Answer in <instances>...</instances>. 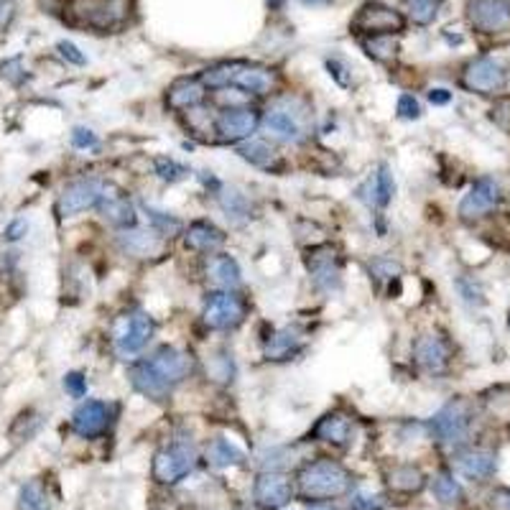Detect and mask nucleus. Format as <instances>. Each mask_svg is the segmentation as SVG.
I'll return each mask as SVG.
<instances>
[{
    "label": "nucleus",
    "instance_id": "1",
    "mask_svg": "<svg viewBox=\"0 0 510 510\" xmlns=\"http://www.w3.org/2000/svg\"><path fill=\"white\" fill-rule=\"evenodd\" d=\"M298 496L312 503H329L347 496L353 487L350 469L335 459H314L297 472Z\"/></svg>",
    "mask_w": 510,
    "mask_h": 510
},
{
    "label": "nucleus",
    "instance_id": "2",
    "mask_svg": "<svg viewBox=\"0 0 510 510\" xmlns=\"http://www.w3.org/2000/svg\"><path fill=\"white\" fill-rule=\"evenodd\" d=\"M260 123L273 141L301 143L309 133L312 113L304 99L284 95V98L273 99V105L266 110Z\"/></svg>",
    "mask_w": 510,
    "mask_h": 510
},
{
    "label": "nucleus",
    "instance_id": "3",
    "mask_svg": "<svg viewBox=\"0 0 510 510\" xmlns=\"http://www.w3.org/2000/svg\"><path fill=\"white\" fill-rule=\"evenodd\" d=\"M70 11L77 24L95 31H110L128 21L130 0H71Z\"/></svg>",
    "mask_w": 510,
    "mask_h": 510
},
{
    "label": "nucleus",
    "instance_id": "4",
    "mask_svg": "<svg viewBox=\"0 0 510 510\" xmlns=\"http://www.w3.org/2000/svg\"><path fill=\"white\" fill-rule=\"evenodd\" d=\"M472 429V411L468 401H449L431 416L429 431L444 447H459L469 437Z\"/></svg>",
    "mask_w": 510,
    "mask_h": 510
},
{
    "label": "nucleus",
    "instance_id": "5",
    "mask_svg": "<svg viewBox=\"0 0 510 510\" xmlns=\"http://www.w3.org/2000/svg\"><path fill=\"white\" fill-rule=\"evenodd\" d=\"M197 468V449L186 441H174L154 454V480L161 485H176Z\"/></svg>",
    "mask_w": 510,
    "mask_h": 510
},
{
    "label": "nucleus",
    "instance_id": "6",
    "mask_svg": "<svg viewBox=\"0 0 510 510\" xmlns=\"http://www.w3.org/2000/svg\"><path fill=\"white\" fill-rule=\"evenodd\" d=\"M154 332H156V325L146 312H130L126 316H120L113 329L115 353L120 354L123 360L138 354L151 342Z\"/></svg>",
    "mask_w": 510,
    "mask_h": 510
},
{
    "label": "nucleus",
    "instance_id": "7",
    "mask_svg": "<svg viewBox=\"0 0 510 510\" xmlns=\"http://www.w3.org/2000/svg\"><path fill=\"white\" fill-rule=\"evenodd\" d=\"M245 319V301H242L235 291H212L204 298V307H202V322L217 329V332H225V329H235L238 325H242Z\"/></svg>",
    "mask_w": 510,
    "mask_h": 510
},
{
    "label": "nucleus",
    "instance_id": "8",
    "mask_svg": "<svg viewBox=\"0 0 510 510\" xmlns=\"http://www.w3.org/2000/svg\"><path fill=\"white\" fill-rule=\"evenodd\" d=\"M350 29L357 36H381V33H401L406 29V18L401 11L382 5V3H365L353 18Z\"/></svg>",
    "mask_w": 510,
    "mask_h": 510
},
{
    "label": "nucleus",
    "instance_id": "9",
    "mask_svg": "<svg viewBox=\"0 0 510 510\" xmlns=\"http://www.w3.org/2000/svg\"><path fill=\"white\" fill-rule=\"evenodd\" d=\"M413 363L426 375H444L452 365V342L439 332H426L413 342Z\"/></svg>",
    "mask_w": 510,
    "mask_h": 510
},
{
    "label": "nucleus",
    "instance_id": "10",
    "mask_svg": "<svg viewBox=\"0 0 510 510\" xmlns=\"http://www.w3.org/2000/svg\"><path fill=\"white\" fill-rule=\"evenodd\" d=\"M468 24L485 36L510 29V0H468Z\"/></svg>",
    "mask_w": 510,
    "mask_h": 510
},
{
    "label": "nucleus",
    "instance_id": "11",
    "mask_svg": "<svg viewBox=\"0 0 510 510\" xmlns=\"http://www.w3.org/2000/svg\"><path fill=\"white\" fill-rule=\"evenodd\" d=\"M459 82L469 92L477 95H496L505 87V70L493 57H477L465 64Z\"/></svg>",
    "mask_w": 510,
    "mask_h": 510
},
{
    "label": "nucleus",
    "instance_id": "12",
    "mask_svg": "<svg viewBox=\"0 0 510 510\" xmlns=\"http://www.w3.org/2000/svg\"><path fill=\"white\" fill-rule=\"evenodd\" d=\"M503 202V186L493 176H480L475 184L469 186V192L459 202V217L462 220H482L485 214L497 210V204Z\"/></svg>",
    "mask_w": 510,
    "mask_h": 510
},
{
    "label": "nucleus",
    "instance_id": "13",
    "mask_svg": "<svg viewBox=\"0 0 510 510\" xmlns=\"http://www.w3.org/2000/svg\"><path fill=\"white\" fill-rule=\"evenodd\" d=\"M108 189H110V186L105 184V182L92 179V176H90V179H77V182L64 186V192H61V197H59V212L64 214V217L87 212V210L98 207L99 202L105 199Z\"/></svg>",
    "mask_w": 510,
    "mask_h": 510
},
{
    "label": "nucleus",
    "instance_id": "14",
    "mask_svg": "<svg viewBox=\"0 0 510 510\" xmlns=\"http://www.w3.org/2000/svg\"><path fill=\"white\" fill-rule=\"evenodd\" d=\"M260 113L253 110L250 105H241V108H225L214 120V130L220 133V138L227 143L248 141L253 136L258 126H260Z\"/></svg>",
    "mask_w": 510,
    "mask_h": 510
},
{
    "label": "nucleus",
    "instance_id": "15",
    "mask_svg": "<svg viewBox=\"0 0 510 510\" xmlns=\"http://www.w3.org/2000/svg\"><path fill=\"white\" fill-rule=\"evenodd\" d=\"M255 505L263 510H281L294 497V485L284 472H260L253 485Z\"/></svg>",
    "mask_w": 510,
    "mask_h": 510
},
{
    "label": "nucleus",
    "instance_id": "16",
    "mask_svg": "<svg viewBox=\"0 0 510 510\" xmlns=\"http://www.w3.org/2000/svg\"><path fill=\"white\" fill-rule=\"evenodd\" d=\"M148 363L154 365V370H156L164 381L169 382L171 388H174L176 382L186 381V378L192 375V370H194L192 354L186 353V350H182V347H174V345L158 347L156 353L148 357Z\"/></svg>",
    "mask_w": 510,
    "mask_h": 510
},
{
    "label": "nucleus",
    "instance_id": "17",
    "mask_svg": "<svg viewBox=\"0 0 510 510\" xmlns=\"http://www.w3.org/2000/svg\"><path fill=\"white\" fill-rule=\"evenodd\" d=\"M454 469L472 482L490 480L497 469V454L485 447H469L454 457Z\"/></svg>",
    "mask_w": 510,
    "mask_h": 510
},
{
    "label": "nucleus",
    "instance_id": "18",
    "mask_svg": "<svg viewBox=\"0 0 510 510\" xmlns=\"http://www.w3.org/2000/svg\"><path fill=\"white\" fill-rule=\"evenodd\" d=\"M110 424V406L102 401H85L71 416V429L82 439H98L108 431Z\"/></svg>",
    "mask_w": 510,
    "mask_h": 510
},
{
    "label": "nucleus",
    "instance_id": "19",
    "mask_svg": "<svg viewBox=\"0 0 510 510\" xmlns=\"http://www.w3.org/2000/svg\"><path fill=\"white\" fill-rule=\"evenodd\" d=\"M393 194H396V179L385 164L378 166L373 176H368L363 184L357 186V199L365 202L368 207H378V210L388 207L393 202Z\"/></svg>",
    "mask_w": 510,
    "mask_h": 510
},
{
    "label": "nucleus",
    "instance_id": "20",
    "mask_svg": "<svg viewBox=\"0 0 510 510\" xmlns=\"http://www.w3.org/2000/svg\"><path fill=\"white\" fill-rule=\"evenodd\" d=\"M128 378L133 382V388L141 393V396L151 398V401H166L171 393V385L161 375H158L154 365L148 360H141L136 365H130L128 370Z\"/></svg>",
    "mask_w": 510,
    "mask_h": 510
},
{
    "label": "nucleus",
    "instance_id": "21",
    "mask_svg": "<svg viewBox=\"0 0 510 510\" xmlns=\"http://www.w3.org/2000/svg\"><path fill=\"white\" fill-rule=\"evenodd\" d=\"M230 87H238L245 95H270V90L276 87V74L269 67L241 61Z\"/></svg>",
    "mask_w": 510,
    "mask_h": 510
},
{
    "label": "nucleus",
    "instance_id": "22",
    "mask_svg": "<svg viewBox=\"0 0 510 510\" xmlns=\"http://www.w3.org/2000/svg\"><path fill=\"white\" fill-rule=\"evenodd\" d=\"M309 258V276L316 288L322 291H335L340 286V269H337V258L332 248H314Z\"/></svg>",
    "mask_w": 510,
    "mask_h": 510
},
{
    "label": "nucleus",
    "instance_id": "23",
    "mask_svg": "<svg viewBox=\"0 0 510 510\" xmlns=\"http://www.w3.org/2000/svg\"><path fill=\"white\" fill-rule=\"evenodd\" d=\"M207 95V85L199 77H182L166 90V105L171 110H194Z\"/></svg>",
    "mask_w": 510,
    "mask_h": 510
},
{
    "label": "nucleus",
    "instance_id": "24",
    "mask_svg": "<svg viewBox=\"0 0 510 510\" xmlns=\"http://www.w3.org/2000/svg\"><path fill=\"white\" fill-rule=\"evenodd\" d=\"M225 232L210 220H197V222L186 227L184 232V245L189 250H197V253H214L225 245Z\"/></svg>",
    "mask_w": 510,
    "mask_h": 510
},
{
    "label": "nucleus",
    "instance_id": "25",
    "mask_svg": "<svg viewBox=\"0 0 510 510\" xmlns=\"http://www.w3.org/2000/svg\"><path fill=\"white\" fill-rule=\"evenodd\" d=\"M207 279H210L214 286L232 291V288H238L242 281L241 266H238V260H235L232 255L214 253L210 255V260H207Z\"/></svg>",
    "mask_w": 510,
    "mask_h": 510
},
{
    "label": "nucleus",
    "instance_id": "26",
    "mask_svg": "<svg viewBox=\"0 0 510 510\" xmlns=\"http://www.w3.org/2000/svg\"><path fill=\"white\" fill-rule=\"evenodd\" d=\"M110 192V189H108ZM99 212L102 217L115 227H136L138 222V214H136V207H133V202L126 197V194H105V199L99 202Z\"/></svg>",
    "mask_w": 510,
    "mask_h": 510
},
{
    "label": "nucleus",
    "instance_id": "27",
    "mask_svg": "<svg viewBox=\"0 0 510 510\" xmlns=\"http://www.w3.org/2000/svg\"><path fill=\"white\" fill-rule=\"evenodd\" d=\"M353 434V421L345 413L335 411L326 413L319 419V424L314 426L312 437L319 441H329V444H347Z\"/></svg>",
    "mask_w": 510,
    "mask_h": 510
},
{
    "label": "nucleus",
    "instance_id": "28",
    "mask_svg": "<svg viewBox=\"0 0 510 510\" xmlns=\"http://www.w3.org/2000/svg\"><path fill=\"white\" fill-rule=\"evenodd\" d=\"M120 245H123L126 253L136 255V258H148V255H154L161 248V235H158L154 227L151 230L130 227V230H126L120 235Z\"/></svg>",
    "mask_w": 510,
    "mask_h": 510
},
{
    "label": "nucleus",
    "instance_id": "29",
    "mask_svg": "<svg viewBox=\"0 0 510 510\" xmlns=\"http://www.w3.org/2000/svg\"><path fill=\"white\" fill-rule=\"evenodd\" d=\"M301 332L297 326H284L279 332H273V337L266 345V357L269 360H288L291 354H297L301 350Z\"/></svg>",
    "mask_w": 510,
    "mask_h": 510
},
{
    "label": "nucleus",
    "instance_id": "30",
    "mask_svg": "<svg viewBox=\"0 0 510 510\" xmlns=\"http://www.w3.org/2000/svg\"><path fill=\"white\" fill-rule=\"evenodd\" d=\"M424 472L416 468V465H396V468L388 472V487L393 493L411 496V493H419L424 487Z\"/></svg>",
    "mask_w": 510,
    "mask_h": 510
},
{
    "label": "nucleus",
    "instance_id": "31",
    "mask_svg": "<svg viewBox=\"0 0 510 510\" xmlns=\"http://www.w3.org/2000/svg\"><path fill=\"white\" fill-rule=\"evenodd\" d=\"M431 493H434V497L439 500L441 505H457V503L465 500V487H462V482L457 480L454 472H447V469H441V472L434 475V480H431Z\"/></svg>",
    "mask_w": 510,
    "mask_h": 510
},
{
    "label": "nucleus",
    "instance_id": "32",
    "mask_svg": "<svg viewBox=\"0 0 510 510\" xmlns=\"http://www.w3.org/2000/svg\"><path fill=\"white\" fill-rule=\"evenodd\" d=\"M238 156L242 161H248L250 166H258V169H270L279 161L276 148L269 141H258V138H248V141L242 143L241 148H238Z\"/></svg>",
    "mask_w": 510,
    "mask_h": 510
},
{
    "label": "nucleus",
    "instance_id": "33",
    "mask_svg": "<svg viewBox=\"0 0 510 510\" xmlns=\"http://www.w3.org/2000/svg\"><path fill=\"white\" fill-rule=\"evenodd\" d=\"M363 52L375 61H391L398 54V39L396 33H381V36H365L360 39Z\"/></svg>",
    "mask_w": 510,
    "mask_h": 510
},
{
    "label": "nucleus",
    "instance_id": "34",
    "mask_svg": "<svg viewBox=\"0 0 510 510\" xmlns=\"http://www.w3.org/2000/svg\"><path fill=\"white\" fill-rule=\"evenodd\" d=\"M207 457H210V462L217 465V468H235V465L245 462V454L232 441L222 439V437L212 439V444L207 447Z\"/></svg>",
    "mask_w": 510,
    "mask_h": 510
},
{
    "label": "nucleus",
    "instance_id": "35",
    "mask_svg": "<svg viewBox=\"0 0 510 510\" xmlns=\"http://www.w3.org/2000/svg\"><path fill=\"white\" fill-rule=\"evenodd\" d=\"M403 11L416 26H431L441 11V0H403Z\"/></svg>",
    "mask_w": 510,
    "mask_h": 510
},
{
    "label": "nucleus",
    "instance_id": "36",
    "mask_svg": "<svg viewBox=\"0 0 510 510\" xmlns=\"http://www.w3.org/2000/svg\"><path fill=\"white\" fill-rule=\"evenodd\" d=\"M220 210L230 220L241 222V220L250 217V199L245 197L242 192H238V189H220Z\"/></svg>",
    "mask_w": 510,
    "mask_h": 510
},
{
    "label": "nucleus",
    "instance_id": "37",
    "mask_svg": "<svg viewBox=\"0 0 510 510\" xmlns=\"http://www.w3.org/2000/svg\"><path fill=\"white\" fill-rule=\"evenodd\" d=\"M18 508L21 510H52V503H49V496L43 490L42 482L31 480L24 485L21 496H18Z\"/></svg>",
    "mask_w": 510,
    "mask_h": 510
},
{
    "label": "nucleus",
    "instance_id": "38",
    "mask_svg": "<svg viewBox=\"0 0 510 510\" xmlns=\"http://www.w3.org/2000/svg\"><path fill=\"white\" fill-rule=\"evenodd\" d=\"M156 176L161 182H166V184H176V182H184L186 176H189V169H186L184 164L174 161V158L161 156L156 158Z\"/></svg>",
    "mask_w": 510,
    "mask_h": 510
},
{
    "label": "nucleus",
    "instance_id": "39",
    "mask_svg": "<svg viewBox=\"0 0 510 510\" xmlns=\"http://www.w3.org/2000/svg\"><path fill=\"white\" fill-rule=\"evenodd\" d=\"M148 220H151V227L156 230L158 235L164 238V235H176L179 230H182V222L176 220V217H171V214L161 212V210H154V207H148Z\"/></svg>",
    "mask_w": 510,
    "mask_h": 510
},
{
    "label": "nucleus",
    "instance_id": "40",
    "mask_svg": "<svg viewBox=\"0 0 510 510\" xmlns=\"http://www.w3.org/2000/svg\"><path fill=\"white\" fill-rule=\"evenodd\" d=\"M457 291H459V297L465 298L468 304H482V301H485L482 286L477 284L475 279H469V276H462V279H457Z\"/></svg>",
    "mask_w": 510,
    "mask_h": 510
},
{
    "label": "nucleus",
    "instance_id": "41",
    "mask_svg": "<svg viewBox=\"0 0 510 510\" xmlns=\"http://www.w3.org/2000/svg\"><path fill=\"white\" fill-rule=\"evenodd\" d=\"M396 113L401 120H419L421 118V105L411 92H403L396 102Z\"/></svg>",
    "mask_w": 510,
    "mask_h": 510
},
{
    "label": "nucleus",
    "instance_id": "42",
    "mask_svg": "<svg viewBox=\"0 0 510 510\" xmlns=\"http://www.w3.org/2000/svg\"><path fill=\"white\" fill-rule=\"evenodd\" d=\"M370 270H373V276H378V279H398L401 276V266H398L393 258H375L373 263H370Z\"/></svg>",
    "mask_w": 510,
    "mask_h": 510
},
{
    "label": "nucleus",
    "instance_id": "43",
    "mask_svg": "<svg viewBox=\"0 0 510 510\" xmlns=\"http://www.w3.org/2000/svg\"><path fill=\"white\" fill-rule=\"evenodd\" d=\"M385 508V497L382 496H373V493H354L353 503H350V510H382Z\"/></svg>",
    "mask_w": 510,
    "mask_h": 510
},
{
    "label": "nucleus",
    "instance_id": "44",
    "mask_svg": "<svg viewBox=\"0 0 510 510\" xmlns=\"http://www.w3.org/2000/svg\"><path fill=\"white\" fill-rule=\"evenodd\" d=\"M326 71H329V77L337 82L340 87H350V82H353V77H350V70H347V64L342 61V59L332 57L326 59Z\"/></svg>",
    "mask_w": 510,
    "mask_h": 510
},
{
    "label": "nucleus",
    "instance_id": "45",
    "mask_svg": "<svg viewBox=\"0 0 510 510\" xmlns=\"http://www.w3.org/2000/svg\"><path fill=\"white\" fill-rule=\"evenodd\" d=\"M98 136L90 130V128L77 126L71 130V146L80 148V151H87V148H98Z\"/></svg>",
    "mask_w": 510,
    "mask_h": 510
},
{
    "label": "nucleus",
    "instance_id": "46",
    "mask_svg": "<svg viewBox=\"0 0 510 510\" xmlns=\"http://www.w3.org/2000/svg\"><path fill=\"white\" fill-rule=\"evenodd\" d=\"M64 391L71 398H82L87 393V378L82 373H67L64 375Z\"/></svg>",
    "mask_w": 510,
    "mask_h": 510
},
{
    "label": "nucleus",
    "instance_id": "47",
    "mask_svg": "<svg viewBox=\"0 0 510 510\" xmlns=\"http://www.w3.org/2000/svg\"><path fill=\"white\" fill-rule=\"evenodd\" d=\"M57 49L61 57L67 59V61H71V64H77V67H82V64L87 61L85 54H82V52H80V49H77V46H74L71 42H59Z\"/></svg>",
    "mask_w": 510,
    "mask_h": 510
},
{
    "label": "nucleus",
    "instance_id": "48",
    "mask_svg": "<svg viewBox=\"0 0 510 510\" xmlns=\"http://www.w3.org/2000/svg\"><path fill=\"white\" fill-rule=\"evenodd\" d=\"M26 230H29V222H26V220H14L11 225L5 227V238H8V241H21V238L26 235Z\"/></svg>",
    "mask_w": 510,
    "mask_h": 510
},
{
    "label": "nucleus",
    "instance_id": "49",
    "mask_svg": "<svg viewBox=\"0 0 510 510\" xmlns=\"http://www.w3.org/2000/svg\"><path fill=\"white\" fill-rule=\"evenodd\" d=\"M429 102L431 105H449L452 102V92L444 90V87H434V90H429Z\"/></svg>",
    "mask_w": 510,
    "mask_h": 510
},
{
    "label": "nucleus",
    "instance_id": "50",
    "mask_svg": "<svg viewBox=\"0 0 510 510\" xmlns=\"http://www.w3.org/2000/svg\"><path fill=\"white\" fill-rule=\"evenodd\" d=\"M493 508L510 510V490H496L493 493Z\"/></svg>",
    "mask_w": 510,
    "mask_h": 510
},
{
    "label": "nucleus",
    "instance_id": "51",
    "mask_svg": "<svg viewBox=\"0 0 510 510\" xmlns=\"http://www.w3.org/2000/svg\"><path fill=\"white\" fill-rule=\"evenodd\" d=\"M309 510H332V508H329V505H325V503H316V505H312Z\"/></svg>",
    "mask_w": 510,
    "mask_h": 510
},
{
    "label": "nucleus",
    "instance_id": "52",
    "mask_svg": "<svg viewBox=\"0 0 510 510\" xmlns=\"http://www.w3.org/2000/svg\"><path fill=\"white\" fill-rule=\"evenodd\" d=\"M304 3H307V5H309V3H312V5H316V3H325V0H304Z\"/></svg>",
    "mask_w": 510,
    "mask_h": 510
}]
</instances>
